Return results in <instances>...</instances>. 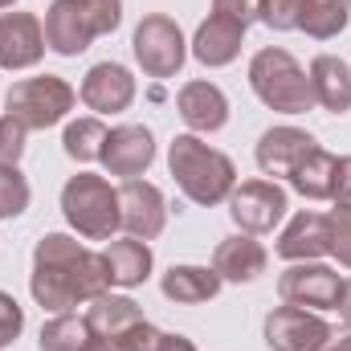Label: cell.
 <instances>
[{"mask_svg":"<svg viewBox=\"0 0 351 351\" xmlns=\"http://www.w3.org/2000/svg\"><path fill=\"white\" fill-rule=\"evenodd\" d=\"M25 135L29 127L12 114H0V164H21L25 156Z\"/></svg>","mask_w":351,"mask_h":351,"instance_id":"1f68e13d","label":"cell"},{"mask_svg":"<svg viewBox=\"0 0 351 351\" xmlns=\"http://www.w3.org/2000/svg\"><path fill=\"white\" fill-rule=\"evenodd\" d=\"M45 49V25L33 12H0V70H33Z\"/></svg>","mask_w":351,"mask_h":351,"instance_id":"8fae6325","label":"cell"},{"mask_svg":"<svg viewBox=\"0 0 351 351\" xmlns=\"http://www.w3.org/2000/svg\"><path fill=\"white\" fill-rule=\"evenodd\" d=\"M78 8L86 12L90 29H94V37H102V33H114L119 25H123V0H78Z\"/></svg>","mask_w":351,"mask_h":351,"instance_id":"f546056e","label":"cell"},{"mask_svg":"<svg viewBox=\"0 0 351 351\" xmlns=\"http://www.w3.org/2000/svg\"><path fill=\"white\" fill-rule=\"evenodd\" d=\"M258 4L262 0H213V12H221V16H229V21H237V25H254L258 21Z\"/></svg>","mask_w":351,"mask_h":351,"instance_id":"e575fe53","label":"cell"},{"mask_svg":"<svg viewBox=\"0 0 351 351\" xmlns=\"http://www.w3.org/2000/svg\"><path fill=\"white\" fill-rule=\"evenodd\" d=\"M221 286H225V282H221V274H217L213 265H172V269L164 274V282H160L164 298H172L180 306H200V302L217 298Z\"/></svg>","mask_w":351,"mask_h":351,"instance_id":"603a6c76","label":"cell"},{"mask_svg":"<svg viewBox=\"0 0 351 351\" xmlns=\"http://www.w3.org/2000/svg\"><path fill=\"white\" fill-rule=\"evenodd\" d=\"M229 217L237 221L241 233H269L282 217H286V188H278L274 180H245L233 188L229 196Z\"/></svg>","mask_w":351,"mask_h":351,"instance_id":"9c48e42d","label":"cell"},{"mask_svg":"<svg viewBox=\"0 0 351 351\" xmlns=\"http://www.w3.org/2000/svg\"><path fill=\"white\" fill-rule=\"evenodd\" d=\"M168 168H172L180 192L192 204H225L237 188V168L225 152L208 147L200 135H176L168 147Z\"/></svg>","mask_w":351,"mask_h":351,"instance_id":"7a4b0ae2","label":"cell"},{"mask_svg":"<svg viewBox=\"0 0 351 351\" xmlns=\"http://www.w3.org/2000/svg\"><path fill=\"white\" fill-rule=\"evenodd\" d=\"M348 8H351V0H348Z\"/></svg>","mask_w":351,"mask_h":351,"instance_id":"b9f144b4","label":"cell"},{"mask_svg":"<svg viewBox=\"0 0 351 351\" xmlns=\"http://www.w3.org/2000/svg\"><path fill=\"white\" fill-rule=\"evenodd\" d=\"M306 78H311V94H315V102H319L323 110H331V114L351 110V66L343 58L319 53V58L311 62Z\"/></svg>","mask_w":351,"mask_h":351,"instance_id":"ffe728a7","label":"cell"},{"mask_svg":"<svg viewBox=\"0 0 351 351\" xmlns=\"http://www.w3.org/2000/svg\"><path fill=\"white\" fill-rule=\"evenodd\" d=\"M335 164H339V156L315 147V152L302 156V164L286 176V180H290V188L302 192L306 200H331V188H335Z\"/></svg>","mask_w":351,"mask_h":351,"instance_id":"cb8c5ba5","label":"cell"},{"mask_svg":"<svg viewBox=\"0 0 351 351\" xmlns=\"http://www.w3.org/2000/svg\"><path fill=\"white\" fill-rule=\"evenodd\" d=\"M176 110L192 135H208V131H221L229 123V98L213 82H184L176 94Z\"/></svg>","mask_w":351,"mask_h":351,"instance_id":"9a60e30c","label":"cell"},{"mask_svg":"<svg viewBox=\"0 0 351 351\" xmlns=\"http://www.w3.org/2000/svg\"><path fill=\"white\" fill-rule=\"evenodd\" d=\"M265 265H269V254L265 245L254 237V233H237V237H225L217 250H213V269L221 274V282H254L262 278Z\"/></svg>","mask_w":351,"mask_h":351,"instance_id":"ac0fdd59","label":"cell"},{"mask_svg":"<svg viewBox=\"0 0 351 351\" xmlns=\"http://www.w3.org/2000/svg\"><path fill=\"white\" fill-rule=\"evenodd\" d=\"M302 4L306 0H262L258 4V21L265 29H274V33H290V29H298Z\"/></svg>","mask_w":351,"mask_h":351,"instance_id":"f1b7e54d","label":"cell"},{"mask_svg":"<svg viewBox=\"0 0 351 351\" xmlns=\"http://www.w3.org/2000/svg\"><path fill=\"white\" fill-rule=\"evenodd\" d=\"M12 4H16V0H0V8H12Z\"/></svg>","mask_w":351,"mask_h":351,"instance_id":"60d3db41","label":"cell"},{"mask_svg":"<svg viewBox=\"0 0 351 351\" xmlns=\"http://www.w3.org/2000/svg\"><path fill=\"white\" fill-rule=\"evenodd\" d=\"M241 41H245V25H237V21H229V16L213 12L208 21H200V25H196L192 58H196L200 66H208V70H221V66L237 62Z\"/></svg>","mask_w":351,"mask_h":351,"instance_id":"2e32d148","label":"cell"},{"mask_svg":"<svg viewBox=\"0 0 351 351\" xmlns=\"http://www.w3.org/2000/svg\"><path fill=\"white\" fill-rule=\"evenodd\" d=\"M62 217L78 229L86 241H110L123 221H119V188H110L102 176L78 172L62 188Z\"/></svg>","mask_w":351,"mask_h":351,"instance_id":"277c9868","label":"cell"},{"mask_svg":"<svg viewBox=\"0 0 351 351\" xmlns=\"http://www.w3.org/2000/svg\"><path fill=\"white\" fill-rule=\"evenodd\" d=\"M21 331H25V311H21V302L0 290V348L16 343Z\"/></svg>","mask_w":351,"mask_h":351,"instance_id":"d6a6232c","label":"cell"},{"mask_svg":"<svg viewBox=\"0 0 351 351\" xmlns=\"http://www.w3.org/2000/svg\"><path fill=\"white\" fill-rule=\"evenodd\" d=\"M90 41H94V29H90L86 12L78 8V0H53L45 8V45L62 58H78L86 53Z\"/></svg>","mask_w":351,"mask_h":351,"instance_id":"e0dca14e","label":"cell"},{"mask_svg":"<svg viewBox=\"0 0 351 351\" xmlns=\"http://www.w3.org/2000/svg\"><path fill=\"white\" fill-rule=\"evenodd\" d=\"M102 262H106V274H110V286H143L152 278V250L147 241L139 237H110L106 250H102Z\"/></svg>","mask_w":351,"mask_h":351,"instance_id":"7402d4cb","label":"cell"},{"mask_svg":"<svg viewBox=\"0 0 351 351\" xmlns=\"http://www.w3.org/2000/svg\"><path fill=\"white\" fill-rule=\"evenodd\" d=\"M160 343H164V331H160V327H152L147 319H143V323H135L123 339H114V348H119V351H160Z\"/></svg>","mask_w":351,"mask_h":351,"instance_id":"836d02e7","label":"cell"},{"mask_svg":"<svg viewBox=\"0 0 351 351\" xmlns=\"http://www.w3.org/2000/svg\"><path fill=\"white\" fill-rule=\"evenodd\" d=\"M82 351H119V348H114L110 339H98V335H90V339H86V348H82Z\"/></svg>","mask_w":351,"mask_h":351,"instance_id":"ab89813d","label":"cell"},{"mask_svg":"<svg viewBox=\"0 0 351 351\" xmlns=\"http://www.w3.org/2000/svg\"><path fill=\"white\" fill-rule=\"evenodd\" d=\"M339 319H343V327L351 331V278H343V298H339Z\"/></svg>","mask_w":351,"mask_h":351,"instance_id":"74e56055","label":"cell"},{"mask_svg":"<svg viewBox=\"0 0 351 351\" xmlns=\"http://www.w3.org/2000/svg\"><path fill=\"white\" fill-rule=\"evenodd\" d=\"M278 298L286 306H306V311H335L343 298V278L339 269L323 262H290L278 278Z\"/></svg>","mask_w":351,"mask_h":351,"instance_id":"52a82bcc","label":"cell"},{"mask_svg":"<svg viewBox=\"0 0 351 351\" xmlns=\"http://www.w3.org/2000/svg\"><path fill=\"white\" fill-rule=\"evenodd\" d=\"M106 135H110V131H106L102 119H74V123H66V131H62V147H66L70 160L94 164V160H102Z\"/></svg>","mask_w":351,"mask_h":351,"instance_id":"484cf974","label":"cell"},{"mask_svg":"<svg viewBox=\"0 0 351 351\" xmlns=\"http://www.w3.org/2000/svg\"><path fill=\"white\" fill-rule=\"evenodd\" d=\"M323 351H351V331H343V335L335 331V339H331V343H327Z\"/></svg>","mask_w":351,"mask_h":351,"instance_id":"f35d334b","label":"cell"},{"mask_svg":"<svg viewBox=\"0 0 351 351\" xmlns=\"http://www.w3.org/2000/svg\"><path fill=\"white\" fill-rule=\"evenodd\" d=\"M82 319H86L90 335L114 343V339H123L135 323H143V311H139V302L127 298V294H98Z\"/></svg>","mask_w":351,"mask_h":351,"instance_id":"44dd1931","label":"cell"},{"mask_svg":"<svg viewBox=\"0 0 351 351\" xmlns=\"http://www.w3.org/2000/svg\"><path fill=\"white\" fill-rule=\"evenodd\" d=\"M29 180L16 164H0V217H21L29 208Z\"/></svg>","mask_w":351,"mask_h":351,"instance_id":"83f0119b","label":"cell"},{"mask_svg":"<svg viewBox=\"0 0 351 351\" xmlns=\"http://www.w3.org/2000/svg\"><path fill=\"white\" fill-rule=\"evenodd\" d=\"M33 302L53 311V315H70L74 306L94 302L98 294L110 290V274L102 254L86 250L78 237L70 233H45L33 250V278H29Z\"/></svg>","mask_w":351,"mask_h":351,"instance_id":"6da1fadb","label":"cell"},{"mask_svg":"<svg viewBox=\"0 0 351 351\" xmlns=\"http://www.w3.org/2000/svg\"><path fill=\"white\" fill-rule=\"evenodd\" d=\"M131 49H135V62L143 66L147 78H176L184 70V58H188V41H184L180 25L164 12H147L139 21Z\"/></svg>","mask_w":351,"mask_h":351,"instance_id":"8992f818","label":"cell"},{"mask_svg":"<svg viewBox=\"0 0 351 351\" xmlns=\"http://www.w3.org/2000/svg\"><path fill=\"white\" fill-rule=\"evenodd\" d=\"M160 351H196V343H192L188 335H164Z\"/></svg>","mask_w":351,"mask_h":351,"instance_id":"8d00e7d4","label":"cell"},{"mask_svg":"<svg viewBox=\"0 0 351 351\" xmlns=\"http://www.w3.org/2000/svg\"><path fill=\"white\" fill-rule=\"evenodd\" d=\"M250 86H254V94L262 98L269 110H282V114H306L315 106L306 70L282 45H269V49L254 53V62H250Z\"/></svg>","mask_w":351,"mask_h":351,"instance_id":"3957f363","label":"cell"},{"mask_svg":"<svg viewBox=\"0 0 351 351\" xmlns=\"http://www.w3.org/2000/svg\"><path fill=\"white\" fill-rule=\"evenodd\" d=\"M319 143L311 139V131L302 127H269L258 139V168L265 176H290L306 152H315Z\"/></svg>","mask_w":351,"mask_h":351,"instance_id":"d6986e66","label":"cell"},{"mask_svg":"<svg viewBox=\"0 0 351 351\" xmlns=\"http://www.w3.org/2000/svg\"><path fill=\"white\" fill-rule=\"evenodd\" d=\"M4 102H8V114L21 119L29 131H45V127L62 123V119L74 110L78 94H74V86H70L66 78L41 74V78H21V82H12V90H8Z\"/></svg>","mask_w":351,"mask_h":351,"instance_id":"5b68a950","label":"cell"},{"mask_svg":"<svg viewBox=\"0 0 351 351\" xmlns=\"http://www.w3.org/2000/svg\"><path fill=\"white\" fill-rule=\"evenodd\" d=\"M78 98L86 102L90 110H98V114H119V110H127L135 102V78L119 62H98V66L86 70Z\"/></svg>","mask_w":351,"mask_h":351,"instance_id":"4fadbf2b","label":"cell"},{"mask_svg":"<svg viewBox=\"0 0 351 351\" xmlns=\"http://www.w3.org/2000/svg\"><path fill=\"white\" fill-rule=\"evenodd\" d=\"M335 204H351V156H339L335 164V188H331Z\"/></svg>","mask_w":351,"mask_h":351,"instance_id":"d590c367","label":"cell"},{"mask_svg":"<svg viewBox=\"0 0 351 351\" xmlns=\"http://www.w3.org/2000/svg\"><path fill=\"white\" fill-rule=\"evenodd\" d=\"M156 160V135L139 123H123L106 135L102 143V168L110 176H123V180H135L152 168Z\"/></svg>","mask_w":351,"mask_h":351,"instance_id":"7c38bea8","label":"cell"},{"mask_svg":"<svg viewBox=\"0 0 351 351\" xmlns=\"http://www.w3.org/2000/svg\"><path fill=\"white\" fill-rule=\"evenodd\" d=\"M348 21H351L348 0H306L302 16H298V29L315 41H331L348 29Z\"/></svg>","mask_w":351,"mask_h":351,"instance_id":"d4e9b609","label":"cell"},{"mask_svg":"<svg viewBox=\"0 0 351 351\" xmlns=\"http://www.w3.org/2000/svg\"><path fill=\"white\" fill-rule=\"evenodd\" d=\"M278 258L286 262H319L323 254H331V221L327 213H315V208H302L278 237Z\"/></svg>","mask_w":351,"mask_h":351,"instance_id":"5bb4252c","label":"cell"},{"mask_svg":"<svg viewBox=\"0 0 351 351\" xmlns=\"http://www.w3.org/2000/svg\"><path fill=\"white\" fill-rule=\"evenodd\" d=\"M90 339V327L86 319L78 315H53L45 327H41V351H82Z\"/></svg>","mask_w":351,"mask_h":351,"instance_id":"4316f807","label":"cell"},{"mask_svg":"<svg viewBox=\"0 0 351 351\" xmlns=\"http://www.w3.org/2000/svg\"><path fill=\"white\" fill-rule=\"evenodd\" d=\"M327 221H331V254L351 269V204H335Z\"/></svg>","mask_w":351,"mask_h":351,"instance_id":"4dcf8cb0","label":"cell"},{"mask_svg":"<svg viewBox=\"0 0 351 351\" xmlns=\"http://www.w3.org/2000/svg\"><path fill=\"white\" fill-rule=\"evenodd\" d=\"M335 339V327L306 306H274L265 315V343L274 351H323Z\"/></svg>","mask_w":351,"mask_h":351,"instance_id":"ba28073f","label":"cell"},{"mask_svg":"<svg viewBox=\"0 0 351 351\" xmlns=\"http://www.w3.org/2000/svg\"><path fill=\"white\" fill-rule=\"evenodd\" d=\"M119 221L127 229V237H139V241H152L164 233L168 225V204H164V192L147 180H123L119 184Z\"/></svg>","mask_w":351,"mask_h":351,"instance_id":"30bf717a","label":"cell"}]
</instances>
